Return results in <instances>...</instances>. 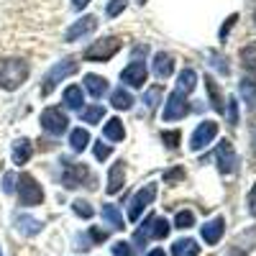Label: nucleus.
Here are the masks:
<instances>
[{
    "label": "nucleus",
    "mask_w": 256,
    "mask_h": 256,
    "mask_svg": "<svg viewBox=\"0 0 256 256\" xmlns=\"http://www.w3.org/2000/svg\"><path fill=\"white\" fill-rule=\"evenodd\" d=\"M146 256H166V254H164V251H162V248H154V251H148V254H146Z\"/></svg>",
    "instance_id": "nucleus-43"
},
{
    "label": "nucleus",
    "mask_w": 256,
    "mask_h": 256,
    "mask_svg": "<svg viewBox=\"0 0 256 256\" xmlns=\"http://www.w3.org/2000/svg\"><path fill=\"white\" fill-rule=\"evenodd\" d=\"M13 182H16V177H13V174H6V180H3V190H6V192H13Z\"/></svg>",
    "instance_id": "nucleus-40"
},
{
    "label": "nucleus",
    "mask_w": 256,
    "mask_h": 256,
    "mask_svg": "<svg viewBox=\"0 0 256 256\" xmlns=\"http://www.w3.org/2000/svg\"><path fill=\"white\" fill-rule=\"evenodd\" d=\"M72 208H74L77 216H82V218H92V208H90V202L77 200V202H72Z\"/></svg>",
    "instance_id": "nucleus-32"
},
{
    "label": "nucleus",
    "mask_w": 256,
    "mask_h": 256,
    "mask_svg": "<svg viewBox=\"0 0 256 256\" xmlns=\"http://www.w3.org/2000/svg\"><path fill=\"white\" fill-rule=\"evenodd\" d=\"M62 182H64V187H67V190H74L82 182H92V174H90V169L84 166V164L64 162V166H62Z\"/></svg>",
    "instance_id": "nucleus-5"
},
{
    "label": "nucleus",
    "mask_w": 256,
    "mask_h": 256,
    "mask_svg": "<svg viewBox=\"0 0 256 256\" xmlns=\"http://www.w3.org/2000/svg\"><path fill=\"white\" fill-rule=\"evenodd\" d=\"M169 228H172V226H169L164 218L148 216V218H146V226L136 233V241H144V238H148V236H152V238H166V236H169Z\"/></svg>",
    "instance_id": "nucleus-9"
},
{
    "label": "nucleus",
    "mask_w": 256,
    "mask_h": 256,
    "mask_svg": "<svg viewBox=\"0 0 256 256\" xmlns=\"http://www.w3.org/2000/svg\"><path fill=\"white\" fill-rule=\"evenodd\" d=\"M0 256H3V251H0Z\"/></svg>",
    "instance_id": "nucleus-44"
},
{
    "label": "nucleus",
    "mask_w": 256,
    "mask_h": 256,
    "mask_svg": "<svg viewBox=\"0 0 256 256\" xmlns=\"http://www.w3.org/2000/svg\"><path fill=\"white\" fill-rule=\"evenodd\" d=\"M205 88H208V92H210V100H212V108H216V110H226V108H223V100H220V92H218V88H216V82H212L210 77L205 80Z\"/></svg>",
    "instance_id": "nucleus-29"
},
{
    "label": "nucleus",
    "mask_w": 256,
    "mask_h": 256,
    "mask_svg": "<svg viewBox=\"0 0 256 256\" xmlns=\"http://www.w3.org/2000/svg\"><path fill=\"white\" fill-rule=\"evenodd\" d=\"M67 123H70L67 116H64L59 108H46L44 113H41V128L52 136H62L64 131H67Z\"/></svg>",
    "instance_id": "nucleus-6"
},
{
    "label": "nucleus",
    "mask_w": 256,
    "mask_h": 256,
    "mask_svg": "<svg viewBox=\"0 0 256 256\" xmlns=\"http://www.w3.org/2000/svg\"><path fill=\"white\" fill-rule=\"evenodd\" d=\"M105 116V110L100 108V105H95V108H88V110H82V120L84 123H100Z\"/></svg>",
    "instance_id": "nucleus-31"
},
{
    "label": "nucleus",
    "mask_w": 256,
    "mask_h": 256,
    "mask_svg": "<svg viewBox=\"0 0 256 256\" xmlns=\"http://www.w3.org/2000/svg\"><path fill=\"white\" fill-rule=\"evenodd\" d=\"M113 254L116 256H134V246L126 244V241H116L113 244Z\"/></svg>",
    "instance_id": "nucleus-33"
},
{
    "label": "nucleus",
    "mask_w": 256,
    "mask_h": 256,
    "mask_svg": "<svg viewBox=\"0 0 256 256\" xmlns=\"http://www.w3.org/2000/svg\"><path fill=\"white\" fill-rule=\"evenodd\" d=\"M102 134H105V138H110V141H123V136H126V131H123V123H120L118 118H110L108 123H105Z\"/></svg>",
    "instance_id": "nucleus-22"
},
{
    "label": "nucleus",
    "mask_w": 256,
    "mask_h": 256,
    "mask_svg": "<svg viewBox=\"0 0 256 256\" xmlns=\"http://www.w3.org/2000/svg\"><path fill=\"white\" fill-rule=\"evenodd\" d=\"M216 156H218V164H220V169H223L226 174L236 172L238 159H236V152H233V144H230V141H220V144H218Z\"/></svg>",
    "instance_id": "nucleus-11"
},
{
    "label": "nucleus",
    "mask_w": 256,
    "mask_h": 256,
    "mask_svg": "<svg viewBox=\"0 0 256 256\" xmlns=\"http://www.w3.org/2000/svg\"><path fill=\"white\" fill-rule=\"evenodd\" d=\"M174 226L182 228V230H184V228H192V226H195V216H192L190 210H180L177 218H174Z\"/></svg>",
    "instance_id": "nucleus-30"
},
{
    "label": "nucleus",
    "mask_w": 256,
    "mask_h": 256,
    "mask_svg": "<svg viewBox=\"0 0 256 256\" xmlns=\"http://www.w3.org/2000/svg\"><path fill=\"white\" fill-rule=\"evenodd\" d=\"M187 100L182 92H172L166 98V105H164V120H180L187 116Z\"/></svg>",
    "instance_id": "nucleus-10"
},
{
    "label": "nucleus",
    "mask_w": 256,
    "mask_h": 256,
    "mask_svg": "<svg viewBox=\"0 0 256 256\" xmlns=\"http://www.w3.org/2000/svg\"><path fill=\"white\" fill-rule=\"evenodd\" d=\"M216 134H218V123H212V120L200 123L195 128V134H192V138H190V148L192 152H200V148H205L212 138H216Z\"/></svg>",
    "instance_id": "nucleus-8"
},
{
    "label": "nucleus",
    "mask_w": 256,
    "mask_h": 256,
    "mask_svg": "<svg viewBox=\"0 0 256 256\" xmlns=\"http://www.w3.org/2000/svg\"><path fill=\"white\" fill-rule=\"evenodd\" d=\"M123 180H126V169H123V162H118V164L110 166V174H108V192L110 195H116L123 187Z\"/></svg>",
    "instance_id": "nucleus-16"
},
{
    "label": "nucleus",
    "mask_w": 256,
    "mask_h": 256,
    "mask_svg": "<svg viewBox=\"0 0 256 256\" xmlns=\"http://www.w3.org/2000/svg\"><path fill=\"white\" fill-rule=\"evenodd\" d=\"M162 138H164V144H166L169 148H177V146H180V131H166Z\"/></svg>",
    "instance_id": "nucleus-36"
},
{
    "label": "nucleus",
    "mask_w": 256,
    "mask_h": 256,
    "mask_svg": "<svg viewBox=\"0 0 256 256\" xmlns=\"http://www.w3.org/2000/svg\"><path fill=\"white\" fill-rule=\"evenodd\" d=\"M84 88H88V92L92 98H102L105 90H108V82H105L102 77H98V74H84Z\"/></svg>",
    "instance_id": "nucleus-18"
},
{
    "label": "nucleus",
    "mask_w": 256,
    "mask_h": 256,
    "mask_svg": "<svg viewBox=\"0 0 256 256\" xmlns=\"http://www.w3.org/2000/svg\"><path fill=\"white\" fill-rule=\"evenodd\" d=\"M110 100H113V108H118V110H128V108L134 105L131 92H126V90H116Z\"/></svg>",
    "instance_id": "nucleus-26"
},
{
    "label": "nucleus",
    "mask_w": 256,
    "mask_h": 256,
    "mask_svg": "<svg viewBox=\"0 0 256 256\" xmlns=\"http://www.w3.org/2000/svg\"><path fill=\"white\" fill-rule=\"evenodd\" d=\"M110 152H113V148H110L108 144H102V141H98V144H95V156H98L100 162H102V159H108V156H110Z\"/></svg>",
    "instance_id": "nucleus-35"
},
{
    "label": "nucleus",
    "mask_w": 256,
    "mask_h": 256,
    "mask_svg": "<svg viewBox=\"0 0 256 256\" xmlns=\"http://www.w3.org/2000/svg\"><path fill=\"white\" fill-rule=\"evenodd\" d=\"M172 72H174V59L169 56V54H164V52H159V54L154 56V74H156L159 80H166Z\"/></svg>",
    "instance_id": "nucleus-15"
},
{
    "label": "nucleus",
    "mask_w": 256,
    "mask_h": 256,
    "mask_svg": "<svg viewBox=\"0 0 256 256\" xmlns=\"http://www.w3.org/2000/svg\"><path fill=\"white\" fill-rule=\"evenodd\" d=\"M88 3H90V0H72V6H74L77 10H82L84 6H88Z\"/></svg>",
    "instance_id": "nucleus-42"
},
{
    "label": "nucleus",
    "mask_w": 256,
    "mask_h": 256,
    "mask_svg": "<svg viewBox=\"0 0 256 256\" xmlns=\"http://www.w3.org/2000/svg\"><path fill=\"white\" fill-rule=\"evenodd\" d=\"M223 228H226V220H223V218L208 220V223L202 226V238H205V244H208V246H216V244L220 241V236H223Z\"/></svg>",
    "instance_id": "nucleus-14"
},
{
    "label": "nucleus",
    "mask_w": 256,
    "mask_h": 256,
    "mask_svg": "<svg viewBox=\"0 0 256 256\" xmlns=\"http://www.w3.org/2000/svg\"><path fill=\"white\" fill-rule=\"evenodd\" d=\"M77 72V62L74 59H62V62H56L54 67H52V72L46 74V80H44V88H41V95H49L56 84L62 82V80H67L70 74H74Z\"/></svg>",
    "instance_id": "nucleus-3"
},
{
    "label": "nucleus",
    "mask_w": 256,
    "mask_h": 256,
    "mask_svg": "<svg viewBox=\"0 0 256 256\" xmlns=\"http://www.w3.org/2000/svg\"><path fill=\"white\" fill-rule=\"evenodd\" d=\"M172 251H174V256H198L200 254V246L192 241V238H182V241H177L172 246Z\"/></svg>",
    "instance_id": "nucleus-21"
},
{
    "label": "nucleus",
    "mask_w": 256,
    "mask_h": 256,
    "mask_svg": "<svg viewBox=\"0 0 256 256\" xmlns=\"http://www.w3.org/2000/svg\"><path fill=\"white\" fill-rule=\"evenodd\" d=\"M159 95H162L159 88H154V90H148V92H146V105H148V108H156V105H159V102H156Z\"/></svg>",
    "instance_id": "nucleus-37"
},
{
    "label": "nucleus",
    "mask_w": 256,
    "mask_h": 256,
    "mask_svg": "<svg viewBox=\"0 0 256 256\" xmlns=\"http://www.w3.org/2000/svg\"><path fill=\"white\" fill-rule=\"evenodd\" d=\"M236 18H238V16H230V18H228V24H226V26L220 28V36H223V38H226V34L230 31V26H233V20H236Z\"/></svg>",
    "instance_id": "nucleus-41"
},
{
    "label": "nucleus",
    "mask_w": 256,
    "mask_h": 256,
    "mask_svg": "<svg viewBox=\"0 0 256 256\" xmlns=\"http://www.w3.org/2000/svg\"><path fill=\"white\" fill-rule=\"evenodd\" d=\"M228 123H230V126L238 123V102H236V98L228 100Z\"/></svg>",
    "instance_id": "nucleus-34"
},
{
    "label": "nucleus",
    "mask_w": 256,
    "mask_h": 256,
    "mask_svg": "<svg viewBox=\"0 0 256 256\" xmlns=\"http://www.w3.org/2000/svg\"><path fill=\"white\" fill-rule=\"evenodd\" d=\"M241 64H244V70L256 72V41H251V44L241 49Z\"/></svg>",
    "instance_id": "nucleus-23"
},
{
    "label": "nucleus",
    "mask_w": 256,
    "mask_h": 256,
    "mask_svg": "<svg viewBox=\"0 0 256 256\" xmlns=\"http://www.w3.org/2000/svg\"><path fill=\"white\" fill-rule=\"evenodd\" d=\"M31 141L28 138H18L16 144H13V162L16 164H26L28 159H31Z\"/></svg>",
    "instance_id": "nucleus-17"
},
{
    "label": "nucleus",
    "mask_w": 256,
    "mask_h": 256,
    "mask_svg": "<svg viewBox=\"0 0 256 256\" xmlns=\"http://www.w3.org/2000/svg\"><path fill=\"white\" fill-rule=\"evenodd\" d=\"M18 200H20L24 208L41 205V200H44V190H41V184L31 174H20L18 177Z\"/></svg>",
    "instance_id": "nucleus-2"
},
{
    "label": "nucleus",
    "mask_w": 256,
    "mask_h": 256,
    "mask_svg": "<svg viewBox=\"0 0 256 256\" xmlns=\"http://www.w3.org/2000/svg\"><path fill=\"white\" fill-rule=\"evenodd\" d=\"M120 49V38L118 36H108L102 41H95V44L84 52V59L88 62H108L110 56H116Z\"/></svg>",
    "instance_id": "nucleus-4"
},
{
    "label": "nucleus",
    "mask_w": 256,
    "mask_h": 256,
    "mask_svg": "<svg viewBox=\"0 0 256 256\" xmlns=\"http://www.w3.org/2000/svg\"><path fill=\"white\" fill-rule=\"evenodd\" d=\"M28 80V64L18 56L0 59V88L3 90H18Z\"/></svg>",
    "instance_id": "nucleus-1"
},
{
    "label": "nucleus",
    "mask_w": 256,
    "mask_h": 256,
    "mask_svg": "<svg viewBox=\"0 0 256 256\" xmlns=\"http://www.w3.org/2000/svg\"><path fill=\"white\" fill-rule=\"evenodd\" d=\"M70 144H72L74 152H84V148H88V144H90V134L84 131V128H74L72 136H70Z\"/></svg>",
    "instance_id": "nucleus-24"
},
{
    "label": "nucleus",
    "mask_w": 256,
    "mask_h": 256,
    "mask_svg": "<svg viewBox=\"0 0 256 256\" xmlns=\"http://www.w3.org/2000/svg\"><path fill=\"white\" fill-rule=\"evenodd\" d=\"M98 28V18L95 16H84L82 20H77V24L64 34V38L67 41H77V38H82V36H88V34H92Z\"/></svg>",
    "instance_id": "nucleus-13"
},
{
    "label": "nucleus",
    "mask_w": 256,
    "mask_h": 256,
    "mask_svg": "<svg viewBox=\"0 0 256 256\" xmlns=\"http://www.w3.org/2000/svg\"><path fill=\"white\" fill-rule=\"evenodd\" d=\"M241 95L246 98V102L251 108H256V80H244L241 82Z\"/></svg>",
    "instance_id": "nucleus-28"
},
{
    "label": "nucleus",
    "mask_w": 256,
    "mask_h": 256,
    "mask_svg": "<svg viewBox=\"0 0 256 256\" xmlns=\"http://www.w3.org/2000/svg\"><path fill=\"white\" fill-rule=\"evenodd\" d=\"M102 218L108 220L113 228H123V216L118 212L116 205H102Z\"/></svg>",
    "instance_id": "nucleus-27"
},
{
    "label": "nucleus",
    "mask_w": 256,
    "mask_h": 256,
    "mask_svg": "<svg viewBox=\"0 0 256 256\" xmlns=\"http://www.w3.org/2000/svg\"><path fill=\"white\" fill-rule=\"evenodd\" d=\"M82 102H84L82 88H77V84H70V88L64 90V105H67V108H72V110H77V108H82Z\"/></svg>",
    "instance_id": "nucleus-20"
},
{
    "label": "nucleus",
    "mask_w": 256,
    "mask_h": 256,
    "mask_svg": "<svg viewBox=\"0 0 256 256\" xmlns=\"http://www.w3.org/2000/svg\"><path fill=\"white\" fill-rule=\"evenodd\" d=\"M120 80L126 84H131V88H144V82H146V67H144L141 62H131L120 72Z\"/></svg>",
    "instance_id": "nucleus-12"
},
{
    "label": "nucleus",
    "mask_w": 256,
    "mask_h": 256,
    "mask_svg": "<svg viewBox=\"0 0 256 256\" xmlns=\"http://www.w3.org/2000/svg\"><path fill=\"white\" fill-rule=\"evenodd\" d=\"M177 84H180V90H177V92H192V90H195V84H198V74L192 72V70H182Z\"/></svg>",
    "instance_id": "nucleus-25"
},
{
    "label": "nucleus",
    "mask_w": 256,
    "mask_h": 256,
    "mask_svg": "<svg viewBox=\"0 0 256 256\" xmlns=\"http://www.w3.org/2000/svg\"><path fill=\"white\" fill-rule=\"evenodd\" d=\"M126 8V0H110L108 3V16H118Z\"/></svg>",
    "instance_id": "nucleus-38"
},
{
    "label": "nucleus",
    "mask_w": 256,
    "mask_h": 256,
    "mask_svg": "<svg viewBox=\"0 0 256 256\" xmlns=\"http://www.w3.org/2000/svg\"><path fill=\"white\" fill-rule=\"evenodd\" d=\"M248 210H251V216L256 218V182H254V187L248 192Z\"/></svg>",
    "instance_id": "nucleus-39"
},
{
    "label": "nucleus",
    "mask_w": 256,
    "mask_h": 256,
    "mask_svg": "<svg viewBox=\"0 0 256 256\" xmlns=\"http://www.w3.org/2000/svg\"><path fill=\"white\" fill-rule=\"evenodd\" d=\"M16 228L24 233V236H36V233L41 230V220H36L31 216H18L16 218Z\"/></svg>",
    "instance_id": "nucleus-19"
},
{
    "label": "nucleus",
    "mask_w": 256,
    "mask_h": 256,
    "mask_svg": "<svg viewBox=\"0 0 256 256\" xmlns=\"http://www.w3.org/2000/svg\"><path fill=\"white\" fill-rule=\"evenodd\" d=\"M154 198H156V184H146V187H141L136 195H134V200H131V210H128V218H131V220H138V218H141V212H144V208L152 205Z\"/></svg>",
    "instance_id": "nucleus-7"
}]
</instances>
